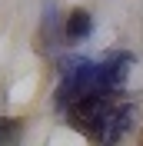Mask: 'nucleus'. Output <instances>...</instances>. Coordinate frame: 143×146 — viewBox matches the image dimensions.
<instances>
[{"instance_id":"1","label":"nucleus","mask_w":143,"mask_h":146,"mask_svg":"<svg viewBox=\"0 0 143 146\" xmlns=\"http://www.w3.org/2000/svg\"><path fill=\"white\" fill-rule=\"evenodd\" d=\"M133 56L130 53H107L100 60L90 56H70L60 70V83H57V106L73 110L77 103L90 100V96H113L130 76Z\"/></svg>"},{"instance_id":"2","label":"nucleus","mask_w":143,"mask_h":146,"mask_svg":"<svg viewBox=\"0 0 143 146\" xmlns=\"http://www.w3.org/2000/svg\"><path fill=\"white\" fill-rule=\"evenodd\" d=\"M130 123H133V106H126V103H113V110H110L107 116H103V123L97 126L100 146H116L120 139L126 136Z\"/></svg>"},{"instance_id":"3","label":"nucleus","mask_w":143,"mask_h":146,"mask_svg":"<svg viewBox=\"0 0 143 146\" xmlns=\"http://www.w3.org/2000/svg\"><path fill=\"white\" fill-rule=\"evenodd\" d=\"M63 33H67V40H73V43L87 40V36L93 33V17H90L87 10H70L67 20H63Z\"/></svg>"},{"instance_id":"4","label":"nucleus","mask_w":143,"mask_h":146,"mask_svg":"<svg viewBox=\"0 0 143 146\" xmlns=\"http://www.w3.org/2000/svg\"><path fill=\"white\" fill-rule=\"evenodd\" d=\"M23 123L20 119H0V146H20Z\"/></svg>"}]
</instances>
